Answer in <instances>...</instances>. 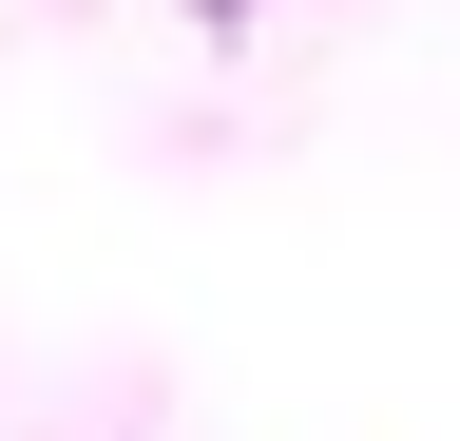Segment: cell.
Here are the masks:
<instances>
[{
	"mask_svg": "<svg viewBox=\"0 0 460 441\" xmlns=\"http://www.w3.org/2000/svg\"><path fill=\"white\" fill-rule=\"evenodd\" d=\"M211 20H250V0H211Z\"/></svg>",
	"mask_w": 460,
	"mask_h": 441,
	"instance_id": "1",
	"label": "cell"
}]
</instances>
